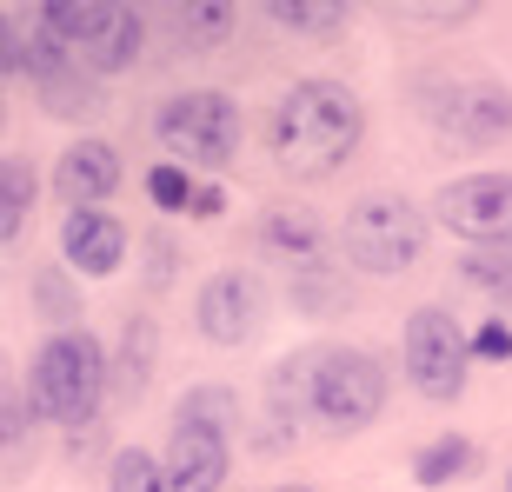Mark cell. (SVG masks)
Segmentation results:
<instances>
[{"label":"cell","mask_w":512,"mask_h":492,"mask_svg":"<svg viewBox=\"0 0 512 492\" xmlns=\"http://www.w3.org/2000/svg\"><path fill=\"white\" fill-rule=\"evenodd\" d=\"M266 246H286V253H300V260L313 266V253H320V227H313L306 213H273V220H266Z\"/></svg>","instance_id":"obj_21"},{"label":"cell","mask_w":512,"mask_h":492,"mask_svg":"<svg viewBox=\"0 0 512 492\" xmlns=\"http://www.w3.org/2000/svg\"><path fill=\"white\" fill-rule=\"evenodd\" d=\"M40 34H54L67 54H74L80 74H127L133 60H140V34H147V20L133 14V7H107V0H87V7H40Z\"/></svg>","instance_id":"obj_3"},{"label":"cell","mask_w":512,"mask_h":492,"mask_svg":"<svg viewBox=\"0 0 512 492\" xmlns=\"http://www.w3.org/2000/svg\"><path fill=\"white\" fill-rule=\"evenodd\" d=\"M233 473L227 453V426H207V419H173L167 439V486L173 492H220Z\"/></svg>","instance_id":"obj_11"},{"label":"cell","mask_w":512,"mask_h":492,"mask_svg":"<svg viewBox=\"0 0 512 492\" xmlns=\"http://www.w3.org/2000/svg\"><path fill=\"white\" fill-rule=\"evenodd\" d=\"M306 399L313 413L333 426V433H360L373 426L386 406V366L360 346H333V353H313V379H306Z\"/></svg>","instance_id":"obj_6"},{"label":"cell","mask_w":512,"mask_h":492,"mask_svg":"<svg viewBox=\"0 0 512 492\" xmlns=\"http://www.w3.org/2000/svg\"><path fill=\"white\" fill-rule=\"evenodd\" d=\"M280 492H306V486H280Z\"/></svg>","instance_id":"obj_27"},{"label":"cell","mask_w":512,"mask_h":492,"mask_svg":"<svg viewBox=\"0 0 512 492\" xmlns=\"http://www.w3.org/2000/svg\"><path fill=\"white\" fill-rule=\"evenodd\" d=\"M473 459H479L473 439L446 433V439H433V446L413 459V479H419V486H446V479H466V473H473Z\"/></svg>","instance_id":"obj_14"},{"label":"cell","mask_w":512,"mask_h":492,"mask_svg":"<svg viewBox=\"0 0 512 492\" xmlns=\"http://www.w3.org/2000/svg\"><path fill=\"white\" fill-rule=\"evenodd\" d=\"M54 187L67 207H100L107 193L120 187V153L107 147V140H74V147L60 153V167H54Z\"/></svg>","instance_id":"obj_13"},{"label":"cell","mask_w":512,"mask_h":492,"mask_svg":"<svg viewBox=\"0 0 512 492\" xmlns=\"http://www.w3.org/2000/svg\"><path fill=\"white\" fill-rule=\"evenodd\" d=\"M393 20H413V27H459V20H473V7H393Z\"/></svg>","instance_id":"obj_24"},{"label":"cell","mask_w":512,"mask_h":492,"mask_svg":"<svg viewBox=\"0 0 512 492\" xmlns=\"http://www.w3.org/2000/svg\"><path fill=\"white\" fill-rule=\"evenodd\" d=\"M260 313H266V286L253 273H240V266L233 273H213L200 286V300H193V320H200V333L213 346H247L260 333Z\"/></svg>","instance_id":"obj_10"},{"label":"cell","mask_w":512,"mask_h":492,"mask_svg":"<svg viewBox=\"0 0 512 492\" xmlns=\"http://www.w3.org/2000/svg\"><path fill=\"white\" fill-rule=\"evenodd\" d=\"M220 207H227V193H220V187H200V193H193V220H220Z\"/></svg>","instance_id":"obj_26"},{"label":"cell","mask_w":512,"mask_h":492,"mask_svg":"<svg viewBox=\"0 0 512 492\" xmlns=\"http://www.w3.org/2000/svg\"><path fill=\"white\" fill-rule=\"evenodd\" d=\"M433 100H419L426 120L439 133H453L466 147H486L499 133H512V94L506 87H486V80H466V87H426Z\"/></svg>","instance_id":"obj_9"},{"label":"cell","mask_w":512,"mask_h":492,"mask_svg":"<svg viewBox=\"0 0 512 492\" xmlns=\"http://www.w3.org/2000/svg\"><path fill=\"white\" fill-rule=\"evenodd\" d=\"M173 34L187 40V54H213L233 34V7H173Z\"/></svg>","instance_id":"obj_17"},{"label":"cell","mask_w":512,"mask_h":492,"mask_svg":"<svg viewBox=\"0 0 512 492\" xmlns=\"http://www.w3.org/2000/svg\"><path fill=\"white\" fill-rule=\"evenodd\" d=\"M466 366H473V340L459 333V320L439 313V306H419L413 320H406V379L426 399L453 406L466 393Z\"/></svg>","instance_id":"obj_7"},{"label":"cell","mask_w":512,"mask_h":492,"mask_svg":"<svg viewBox=\"0 0 512 492\" xmlns=\"http://www.w3.org/2000/svg\"><path fill=\"white\" fill-rule=\"evenodd\" d=\"M160 133V147H167L173 167H207L220 173L240 147V114H233L227 94H213V87H193V94H173L153 120Z\"/></svg>","instance_id":"obj_5"},{"label":"cell","mask_w":512,"mask_h":492,"mask_svg":"<svg viewBox=\"0 0 512 492\" xmlns=\"http://www.w3.org/2000/svg\"><path fill=\"white\" fill-rule=\"evenodd\" d=\"M107 492H173L167 486V459H153V453H120L114 459V473H107Z\"/></svg>","instance_id":"obj_19"},{"label":"cell","mask_w":512,"mask_h":492,"mask_svg":"<svg viewBox=\"0 0 512 492\" xmlns=\"http://www.w3.org/2000/svg\"><path fill=\"white\" fill-rule=\"evenodd\" d=\"M107 379H114V366L94 333H54L34 353V413L60 419V426H87Z\"/></svg>","instance_id":"obj_2"},{"label":"cell","mask_w":512,"mask_h":492,"mask_svg":"<svg viewBox=\"0 0 512 492\" xmlns=\"http://www.w3.org/2000/svg\"><path fill=\"white\" fill-rule=\"evenodd\" d=\"M459 273L479 293H493V300L512 306V246H473V253H459Z\"/></svg>","instance_id":"obj_18"},{"label":"cell","mask_w":512,"mask_h":492,"mask_svg":"<svg viewBox=\"0 0 512 492\" xmlns=\"http://www.w3.org/2000/svg\"><path fill=\"white\" fill-rule=\"evenodd\" d=\"M473 353H486V360H512V326L486 320V326H479V340H473Z\"/></svg>","instance_id":"obj_25"},{"label":"cell","mask_w":512,"mask_h":492,"mask_svg":"<svg viewBox=\"0 0 512 492\" xmlns=\"http://www.w3.org/2000/svg\"><path fill=\"white\" fill-rule=\"evenodd\" d=\"M147 379H153V326L133 320L127 326V346H120V366H114V393L120 399H140V393H147Z\"/></svg>","instance_id":"obj_15"},{"label":"cell","mask_w":512,"mask_h":492,"mask_svg":"<svg viewBox=\"0 0 512 492\" xmlns=\"http://www.w3.org/2000/svg\"><path fill=\"white\" fill-rule=\"evenodd\" d=\"M147 193H153V207H167V213H187L193 207V180H187V167H173V160H160V167L147 173Z\"/></svg>","instance_id":"obj_22"},{"label":"cell","mask_w":512,"mask_h":492,"mask_svg":"<svg viewBox=\"0 0 512 492\" xmlns=\"http://www.w3.org/2000/svg\"><path fill=\"white\" fill-rule=\"evenodd\" d=\"M340 253H346V266H360V273H406V266L426 253V220H419V207L399 200V193H366V200H353V213H346Z\"/></svg>","instance_id":"obj_4"},{"label":"cell","mask_w":512,"mask_h":492,"mask_svg":"<svg viewBox=\"0 0 512 492\" xmlns=\"http://www.w3.org/2000/svg\"><path fill=\"white\" fill-rule=\"evenodd\" d=\"M60 253H67L74 273L107 280V273H120V260H127V227L100 207H80V213H67V227H60Z\"/></svg>","instance_id":"obj_12"},{"label":"cell","mask_w":512,"mask_h":492,"mask_svg":"<svg viewBox=\"0 0 512 492\" xmlns=\"http://www.w3.org/2000/svg\"><path fill=\"white\" fill-rule=\"evenodd\" d=\"M27 207H34V167H27V160H7V167H0V240L7 246L27 227Z\"/></svg>","instance_id":"obj_16"},{"label":"cell","mask_w":512,"mask_h":492,"mask_svg":"<svg viewBox=\"0 0 512 492\" xmlns=\"http://www.w3.org/2000/svg\"><path fill=\"white\" fill-rule=\"evenodd\" d=\"M266 20L286 27V34H306V40L346 34V7H266Z\"/></svg>","instance_id":"obj_20"},{"label":"cell","mask_w":512,"mask_h":492,"mask_svg":"<svg viewBox=\"0 0 512 492\" xmlns=\"http://www.w3.org/2000/svg\"><path fill=\"white\" fill-rule=\"evenodd\" d=\"M34 300H40V313H47V320H74V313H80V300L67 293V280H60V273H40V280H34Z\"/></svg>","instance_id":"obj_23"},{"label":"cell","mask_w":512,"mask_h":492,"mask_svg":"<svg viewBox=\"0 0 512 492\" xmlns=\"http://www.w3.org/2000/svg\"><path fill=\"white\" fill-rule=\"evenodd\" d=\"M439 227L473 246H512V173H466L439 187Z\"/></svg>","instance_id":"obj_8"},{"label":"cell","mask_w":512,"mask_h":492,"mask_svg":"<svg viewBox=\"0 0 512 492\" xmlns=\"http://www.w3.org/2000/svg\"><path fill=\"white\" fill-rule=\"evenodd\" d=\"M366 133L360 94L340 87V80H293L273 107V160L293 180H326L353 160Z\"/></svg>","instance_id":"obj_1"}]
</instances>
